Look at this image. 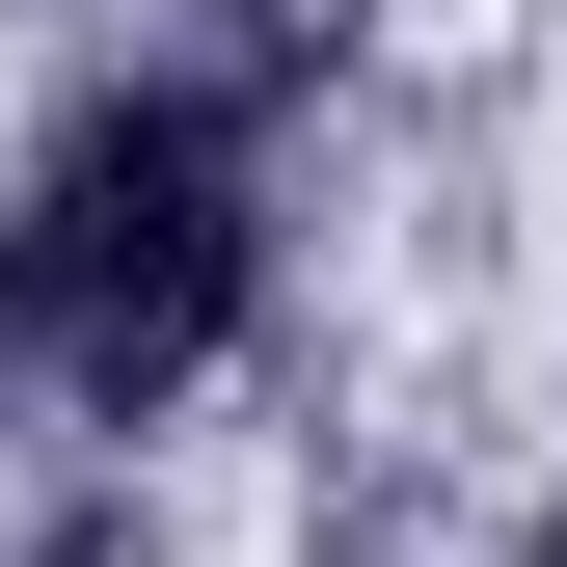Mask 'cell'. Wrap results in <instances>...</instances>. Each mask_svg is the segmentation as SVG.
<instances>
[{
	"mask_svg": "<svg viewBox=\"0 0 567 567\" xmlns=\"http://www.w3.org/2000/svg\"><path fill=\"white\" fill-rule=\"evenodd\" d=\"M270 298V163L217 82H82L28 135V189H0V351H28L82 433L217 379V324Z\"/></svg>",
	"mask_w": 567,
	"mask_h": 567,
	"instance_id": "6da1fadb",
	"label": "cell"
},
{
	"mask_svg": "<svg viewBox=\"0 0 567 567\" xmlns=\"http://www.w3.org/2000/svg\"><path fill=\"white\" fill-rule=\"evenodd\" d=\"M514 567H567V514H540V540H514Z\"/></svg>",
	"mask_w": 567,
	"mask_h": 567,
	"instance_id": "7a4b0ae2",
	"label": "cell"
}]
</instances>
